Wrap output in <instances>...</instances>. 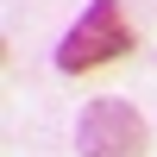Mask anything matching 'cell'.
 Masks as SVG:
<instances>
[{
    "instance_id": "cell-2",
    "label": "cell",
    "mask_w": 157,
    "mask_h": 157,
    "mask_svg": "<svg viewBox=\"0 0 157 157\" xmlns=\"http://www.w3.org/2000/svg\"><path fill=\"white\" fill-rule=\"evenodd\" d=\"M75 151L82 157H145L151 151V126H145V113L132 101L101 94V101H88L82 126H75Z\"/></svg>"
},
{
    "instance_id": "cell-1",
    "label": "cell",
    "mask_w": 157,
    "mask_h": 157,
    "mask_svg": "<svg viewBox=\"0 0 157 157\" xmlns=\"http://www.w3.org/2000/svg\"><path fill=\"white\" fill-rule=\"evenodd\" d=\"M126 50H132L126 6L120 0H88V13L69 25V38H63V50H57V69L63 75H88V69H101V63L126 57Z\"/></svg>"
}]
</instances>
